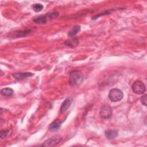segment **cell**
<instances>
[{"mask_svg":"<svg viewBox=\"0 0 147 147\" xmlns=\"http://www.w3.org/2000/svg\"><path fill=\"white\" fill-rule=\"evenodd\" d=\"M62 138L59 135L54 136L46 140L42 145V146H53L58 144L61 140Z\"/></svg>","mask_w":147,"mask_h":147,"instance_id":"cell-5","label":"cell"},{"mask_svg":"<svg viewBox=\"0 0 147 147\" xmlns=\"http://www.w3.org/2000/svg\"><path fill=\"white\" fill-rule=\"evenodd\" d=\"M114 10L113 9H111V10H106V11L105 12H103V13H99L98 14L92 17L91 18L92 20H95V19H97L98 17H100V16H105V15H106V14H109L111 13L112 11H113Z\"/></svg>","mask_w":147,"mask_h":147,"instance_id":"cell-16","label":"cell"},{"mask_svg":"<svg viewBox=\"0 0 147 147\" xmlns=\"http://www.w3.org/2000/svg\"><path fill=\"white\" fill-rule=\"evenodd\" d=\"M61 123L62 122H61L59 119H57L50 124L48 129L51 131H56L60 129Z\"/></svg>","mask_w":147,"mask_h":147,"instance_id":"cell-10","label":"cell"},{"mask_svg":"<svg viewBox=\"0 0 147 147\" xmlns=\"http://www.w3.org/2000/svg\"><path fill=\"white\" fill-rule=\"evenodd\" d=\"M133 91L138 95L143 94L146 90V87L144 83L140 80L135 81L132 85Z\"/></svg>","mask_w":147,"mask_h":147,"instance_id":"cell-4","label":"cell"},{"mask_svg":"<svg viewBox=\"0 0 147 147\" xmlns=\"http://www.w3.org/2000/svg\"><path fill=\"white\" fill-rule=\"evenodd\" d=\"M80 30V26L78 25H75L72 29L68 33V36L69 37H72L75 36L79 32V31Z\"/></svg>","mask_w":147,"mask_h":147,"instance_id":"cell-13","label":"cell"},{"mask_svg":"<svg viewBox=\"0 0 147 147\" xmlns=\"http://www.w3.org/2000/svg\"><path fill=\"white\" fill-rule=\"evenodd\" d=\"M13 90L11 88H4L1 90V94L3 96H9L13 95Z\"/></svg>","mask_w":147,"mask_h":147,"instance_id":"cell-14","label":"cell"},{"mask_svg":"<svg viewBox=\"0 0 147 147\" xmlns=\"http://www.w3.org/2000/svg\"><path fill=\"white\" fill-rule=\"evenodd\" d=\"M58 16L59 13L57 11H52L34 18L33 21L36 24H45L47 22L48 18H56L57 17H58Z\"/></svg>","mask_w":147,"mask_h":147,"instance_id":"cell-2","label":"cell"},{"mask_svg":"<svg viewBox=\"0 0 147 147\" xmlns=\"http://www.w3.org/2000/svg\"><path fill=\"white\" fill-rule=\"evenodd\" d=\"M72 101L73 99L71 97H68L63 101L60 107L61 113H64L67 111V110L69 109L71 105L72 104Z\"/></svg>","mask_w":147,"mask_h":147,"instance_id":"cell-8","label":"cell"},{"mask_svg":"<svg viewBox=\"0 0 147 147\" xmlns=\"http://www.w3.org/2000/svg\"><path fill=\"white\" fill-rule=\"evenodd\" d=\"M83 81V76L80 71L73 70L69 75V83L72 86H79Z\"/></svg>","mask_w":147,"mask_h":147,"instance_id":"cell-1","label":"cell"},{"mask_svg":"<svg viewBox=\"0 0 147 147\" xmlns=\"http://www.w3.org/2000/svg\"><path fill=\"white\" fill-rule=\"evenodd\" d=\"M99 115L100 117L104 119L110 118L112 115L111 108L107 105L103 106L100 110Z\"/></svg>","mask_w":147,"mask_h":147,"instance_id":"cell-6","label":"cell"},{"mask_svg":"<svg viewBox=\"0 0 147 147\" xmlns=\"http://www.w3.org/2000/svg\"><path fill=\"white\" fill-rule=\"evenodd\" d=\"M33 75V73L26 72H18L13 74V76L17 80H21L26 78L30 77Z\"/></svg>","mask_w":147,"mask_h":147,"instance_id":"cell-9","label":"cell"},{"mask_svg":"<svg viewBox=\"0 0 147 147\" xmlns=\"http://www.w3.org/2000/svg\"><path fill=\"white\" fill-rule=\"evenodd\" d=\"M32 8L35 12H39L43 9L44 6L41 3H34L32 5Z\"/></svg>","mask_w":147,"mask_h":147,"instance_id":"cell-15","label":"cell"},{"mask_svg":"<svg viewBox=\"0 0 147 147\" xmlns=\"http://www.w3.org/2000/svg\"><path fill=\"white\" fill-rule=\"evenodd\" d=\"M9 133V130H1L0 133V137L2 139L6 138Z\"/></svg>","mask_w":147,"mask_h":147,"instance_id":"cell-17","label":"cell"},{"mask_svg":"<svg viewBox=\"0 0 147 147\" xmlns=\"http://www.w3.org/2000/svg\"><path fill=\"white\" fill-rule=\"evenodd\" d=\"M123 96L122 91L118 88H113L109 93V98L112 102H118L123 98Z\"/></svg>","mask_w":147,"mask_h":147,"instance_id":"cell-3","label":"cell"},{"mask_svg":"<svg viewBox=\"0 0 147 147\" xmlns=\"http://www.w3.org/2000/svg\"><path fill=\"white\" fill-rule=\"evenodd\" d=\"M31 33V30L29 29L20 30L14 31L10 34V36L13 38H20L28 36Z\"/></svg>","mask_w":147,"mask_h":147,"instance_id":"cell-7","label":"cell"},{"mask_svg":"<svg viewBox=\"0 0 147 147\" xmlns=\"http://www.w3.org/2000/svg\"><path fill=\"white\" fill-rule=\"evenodd\" d=\"M105 134L109 140H114L118 136V131L116 130H108L105 132Z\"/></svg>","mask_w":147,"mask_h":147,"instance_id":"cell-11","label":"cell"},{"mask_svg":"<svg viewBox=\"0 0 147 147\" xmlns=\"http://www.w3.org/2000/svg\"><path fill=\"white\" fill-rule=\"evenodd\" d=\"M141 103L145 106H146V94L142 95L140 98Z\"/></svg>","mask_w":147,"mask_h":147,"instance_id":"cell-18","label":"cell"},{"mask_svg":"<svg viewBox=\"0 0 147 147\" xmlns=\"http://www.w3.org/2000/svg\"><path fill=\"white\" fill-rule=\"evenodd\" d=\"M65 43L67 46L73 48V47H76L78 45V44H79V40L76 37H71L70 38L66 40Z\"/></svg>","mask_w":147,"mask_h":147,"instance_id":"cell-12","label":"cell"}]
</instances>
